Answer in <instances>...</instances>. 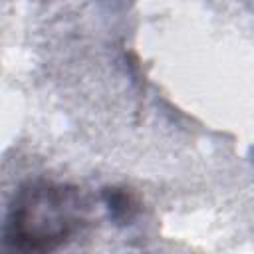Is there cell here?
<instances>
[{"label": "cell", "instance_id": "obj_2", "mask_svg": "<svg viewBox=\"0 0 254 254\" xmlns=\"http://www.w3.org/2000/svg\"><path fill=\"white\" fill-rule=\"evenodd\" d=\"M103 202L109 210V216L117 222V224H129L137 212V202L133 200V196L125 190V189H117V187H107L101 192Z\"/></svg>", "mask_w": 254, "mask_h": 254}, {"label": "cell", "instance_id": "obj_1", "mask_svg": "<svg viewBox=\"0 0 254 254\" xmlns=\"http://www.w3.org/2000/svg\"><path fill=\"white\" fill-rule=\"evenodd\" d=\"M85 222V202L71 185L26 183L14 194L2 226V244L18 252H54Z\"/></svg>", "mask_w": 254, "mask_h": 254}]
</instances>
